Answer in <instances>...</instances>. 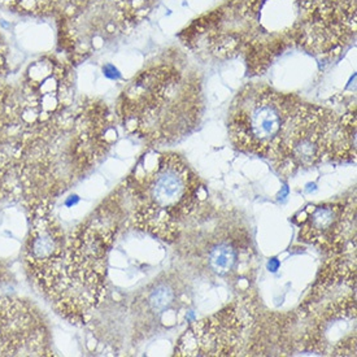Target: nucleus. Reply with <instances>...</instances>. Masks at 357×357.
<instances>
[{
  "label": "nucleus",
  "instance_id": "a211bd4d",
  "mask_svg": "<svg viewBox=\"0 0 357 357\" xmlns=\"http://www.w3.org/2000/svg\"><path fill=\"white\" fill-rule=\"evenodd\" d=\"M173 298H174V295H173V291H172L169 286L161 284L151 294V307H152V310H156V312H162V310H167L169 307L172 301H173Z\"/></svg>",
  "mask_w": 357,
  "mask_h": 357
},
{
  "label": "nucleus",
  "instance_id": "aec40b11",
  "mask_svg": "<svg viewBox=\"0 0 357 357\" xmlns=\"http://www.w3.org/2000/svg\"><path fill=\"white\" fill-rule=\"evenodd\" d=\"M0 195H1V186H0Z\"/></svg>",
  "mask_w": 357,
  "mask_h": 357
},
{
  "label": "nucleus",
  "instance_id": "ddd939ff",
  "mask_svg": "<svg viewBox=\"0 0 357 357\" xmlns=\"http://www.w3.org/2000/svg\"><path fill=\"white\" fill-rule=\"evenodd\" d=\"M304 211L299 238L324 251L339 252L355 235V204H324Z\"/></svg>",
  "mask_w": 357,
  "mask_h": 357
},
{
  "label": "nucleus",
  "instance_id": "9b49d317",
  "mask_svg": "<svg viewBox=\"0 0 357 357\" xmlns=\"http://www.w3.org/2000/svg\"><path fill=\"white\" fill-rule=\"evenodd\" d=\"M47 331L26 303L0 299V357L50 356Z\"/></svg>",
  "mask_w": 357,
  "mask_h": 357
},
{
  "label": "nucleus",
  "instance_id": "6e6552de",
  "mask_svg": "<svg viewBox=\"0 0 357 357\" xmlns=\"http://www.w3.org/2000/svg\"><path fill=\"white\" fill-rule=\"evenodd\" d=\"M299 103L268 86H245L229 114L231 142L241 151L269 158Z\"/></svg>",
  "mask_w": 357,
  "mask_h": 357
},
{
  "label": "nucleus",
  "instance_id": "6ab92c4d",
  "mask_svg": "<svg viewBox=\"0 0 357 357\" xmlns=\"http://www.w3.org/2000/svg\"><path fill=\"white\" fill-rule=\"evenodd\" d=\"M7 45L4 42V38L0 34V79L4 77L7 72Z\"/></svg>",
  "mask_w": 357,
  "mask_h": 357
},
{
  "label": "nucleus",
  "instance_id": "2eb2a0df",
  "mask_svg": "<svg viewBox=\"0 0 357 357\" xmlns=\"http://www.w3.org/2000/svg\"><path fill=\"white\" fill-rule=\"evenodd\" d=\"M66 236L54 217L42 208L34 220L26 245V261L31 274L40 271L61 250Z\"/></svg>",
  "mask_w": 357,
  "mask_h": 357
},
{
  "label": "nucleus",
  "instance_id": "423d86ee",
  "mask_svg": "<svg viewBox=\"0 0 357 357\" xmlns=\"http://www.w3.org/2000/svg\"><path fill=\"white\" fill-rule=\"evenodd\" d=\"M355 113L338 119L329 109L301 102L269 158L281 172L294 173L334 158L355 159Z\"/></svg>",
  "mask_w": 357,
  "mask_h": 357
},
{
  "label": "nucleus",
  "instance_id": "0eeeda50",
  "mask_svg": "<svg viewBox=\"0 0 357 357\" xmlns=\"http://www.w3.org/2000/svg\"><path fill=\"white\" fill-rule=\"evenodd\" d=\"M151 0H66L61 10V43L85 57L129 34L150 10Z\"/></svg>",
  "mask_w": 357,
  "mask_h": 357
},
{
  "label": "nucleus",
  "instance_id": "9d476101",
  "mask_svg": "<svg viewBox=\"0 0 357 357\" xmlns=\"http://www.w3.org/2000/svg\"><path fill=\"white\" fill-rule=\"evenodd\" d=\"M70 87V73L60 61L40 59L29 66L21 89V102L16 104L21 126L28 129L33 126L37 132L56 119L64 112Z\"/></svg>",
  "mask_w": 357,
  "mask_h": 357
},
{
  "label": "nucleus",
  "instance_id": "1a4fd4ad",
  "mask_svg": "<svg viewBox=\"0 0 357 357\" xmlns=\"http://www.w3.org/2000/svg\"><path fill=\"white\" fill-rule=\"evenodd\" d=\"M296 47L314 56L339 55L356 38L357 0H299Z\"/></svg>",
  "mask_w": 357,
  "mask_h": 357
},
{
  "label": "nucleus",
  "instance_id": "20e7f679",
  "mask_svg": "<svg viewBox=\"0 0 357 357\" xmlns=\"http://www.w3.org/2000/svg\"><path fill=\"white\" fill-rule=\"evenodd\" d=\"M111 242L109 230L84 226L66 238L61 250L33 274L66 320L85 322L103 299Z\"/></svg>",
  "mask_w": 357,
  "mask_h": 357
},
{
  "label": "nucleus",
  "instance_id": "39448f33",
  "mask_svg": "<svg viewBox=\"0 0 357 357\" xmlns=\"http://www.w3.org/2000/svg\"><path fill=\"white\" fill-rule=\"evenodd\" d=\"M134 222L141 230L173 242L197 204L199 181L176 153H149L132 177Z\"/></svg>",
  "mask_w": 357,
  "mask_h": 357
},
{
  "label": "nucleus",
  "instance_id": "f03ea898",
  "mask_svg": "<svg viewBox=\"0 0 357 357\" xmlns=\"http://www.w3.org/2000/svg\"><path fill=\"white\" fill-rule=\"evenodd\" d=\"M111 116L102 103L81 104L63 112L29 137L20 151L22 176L30 188L66 190L100 159L109 147Z\"/></svg>",
  "mask_w": 357,
  "mask_h": 357
},
{
  "label": "nucleus",
  "instance_id": "dca6fc26",
  "mask_svg": "<svg viewBox=\"0 0 357 357\" xmlns=\"http://www.w3.org/2000/svg\"><path fill=\"white\" fill-rule=\"evenodd\" d=\"M66 0H0V3L24 16H50L55 10H60Z\"/></svg>",
  "mask_w": 357,
  "mask_h": 357
},
{
  "label": "nucleus",
  "instance_id": "f257e3e1",
  "mask_svg": "<svg viewBox=\"0 0 357 357\" xmlns=\"http://www.w3.org/2000/svg\"><path fill=\"white\" fill-rule=\"evenodd\" d=\"M299 22V0H230L194 21L181 39L199 55L243 56L251 75H263L275 57L296 47Z\"/></svg>",
  "mask_w": 357,
  "mask_h": 357
},
{
  "label": "nucleus",
  "instance_id": "4468645a",
  "mask_svg": "<svg viewBox=\"0 0 357 357\" xmlns=\"http://www.w3.org/2000/svg\"><path fill=\"white\" fill-rule=\"evenodd\" d=\"M312 347L334 356L356 355L355 298L338 301L324 310L312 331Z\"/></svg>",
  "mask_w": 357,
  "mask_h": 357
},
{
  "label": "nucleus",
  "instance_id": "f3484780",
  "mask_svg": "<svg viewBox=\"0 0 357 357\" xmlns=\"http://www.w3.org/2000/svg\"><path fill=\"white\" fill-rule=\"evenodd\" d=\"M235 263L236 252L231 245L226 243L213 247L209 254V265L218 274L230 272L234 268Z\"/></svg>",
  "mask_w": 357,
  "mask_h": 357
},
{
  "label": "nucleus",
  "instance_id": "f8f14e48",
  "mask_svg": "<svg viewBox=\"0 0 357 357\" xmlns=\"http://www.w3.org/2000/svg\"><path fill=\"white\" fill-rule=\"evenodd\" d=\"M242 331V322L233 308L218 312L194 324L179 339L177 356L207 357L231 355Z\"/></svg>",
  "mask_w": 357,
  "mask_h": 357
},
{
  "label": "nucleus",
  "instance_id": "7ed1b4c3",
  "mask_svg": "<svg viewBox=\"0 0 357 357\" xmlns=\"http://www.w3.org/2000/svg\"><path fill=\"white\" fill-rule=\"evenodd\" d=\"M203 99L197 78L173 64L153 66L123 93L120 114L129 132L153 142L176 141L197 126Z\"/></svg>",
  "mask_w": 357,
  "mask_h": 357
}]
</instances>
